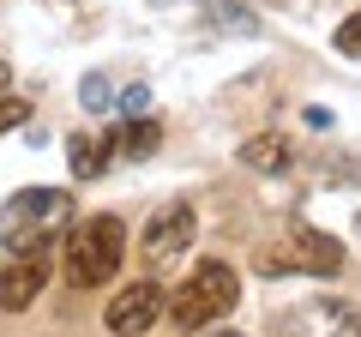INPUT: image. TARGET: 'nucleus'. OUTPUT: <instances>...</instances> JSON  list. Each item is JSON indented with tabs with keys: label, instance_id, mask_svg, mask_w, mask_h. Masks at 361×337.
Listing matches in <instances>:
<instances>
[{
	"label": "nucleus",
	"instance_id": "obj_16",
	"mask_svg": "<svg viewBox=\"0 0 361 337\" xmlns=\"http://www.w3.org/2000/svg\"><path fill=\"white\" fill-rule=\"evenodd\" d=\"M6 91H13V66L0 61V97H6Z\"/></svg>",
	"mask_w": 361,
	"mask_h": 337
},
{
	"label": "nucleus",
	"instance_id": "obj_9",
	"mask_svg": "<svg viewBox=\"0 0 361 337\" xmlns=\"http://www.w3.org/2000/svg\"><path fill=\"white\" fill-rule=\"evenodd\" d=\"M289 163H295L289 133H253L241 145V168H253V175H289Z\"/></svg>",
	"mask_w": 361,
	"mask_h": 337
},
{
	"label": "nucleus",
	"instance_id": "obj_6",
	"mask_svg": "<svg viewBox=\"0 0 361 337\" xmlns=\"http://www.w3.org/2000/svg\"><path fill=\"white\" fill-rule=\"evenodd\" d=\"M289 253H295V271L307 277H337L343 271V241L313 223H289Z\"/></svg>",
	"mask_w": 361,
	"mask_h": 337
},
{
	"label": "nucleus",
	"instance_id": "obj_2",
	"mask_svg": "<svg viewBox=\"0 0 361 337\" xmlns=\"http://www.w3.org/2000/svg\"><path fill=\"white\" fill-rule=\"evenodd\" d=\"M235 301H241V277H235V265L199 259L193 271H187V283L169 295V313H163V319L175 325V331H205L211 319L235 313Z\"/></svg>",
	"mask_w": 361,
	"mask_h": 337
},
{
	"label": "nucleus",
	"instance_id": "obj_4",
	"mask_svg": "<svg viewBox=\"0 0 361 337\" xmlns=\"http://www.w3.org/2000/svg\"><path fill=\"white\" fill-rule=\"evenodd\" d=\"M169 313V295H163V283L157 277H139V283H127V289H115V301L103 307V325L115 337H145L157 319Z\"/></svg>",
	"mask_w": 361,
	"mask_h": 337
},
{
	"label": "nucleus",
	"instance_id": "obj_8",
	"mask_svg": "<svg viewBox=\"0 0 361 337\" xmlns=\"http://www.w3.org/2000/svg\"><path fill=\"white\" fill-rule=\"evenodd\" d=\"M66 157H73V175L78 181H97L109 168V157H121L115 151V127H103V133H73L66 139Z\"/></svg>",
	"mask_w": 361,
	"mask_h": 337
},
{
	"label": "nucleus",
	"instance_id": "obj_12",
	"mask_svg": "<svg viewBox=\"0 0 361 337\" xmlns=\"http://www.w3.org/2000/svg\"><path fill=\"white\" fill-rule=\"evenodd\" d=\"M325 325H331L337 337H361V307H349V301H325Z\"/></svg>",
	"mask_w": 361,
	"mask_h": 337
},
{
	"label": "nucleus",
	"instance_id": "obj_15",
	"mask_svg": "<svg viewBox=\"0 0 361 337\" xmlns=\"http://www.w3.org/2000/svg\"><path fill=\"white\" fill-rule=\"evenodd\" d=\"M121 109H127V115H145V109H151V91H145V85H127V91H121Z\"/></svg>",
	"mask_w": 361,
	"mask_h": 337
},
{
	"label": "nucleus",
	"instance_id": "obj_14",
	"mask_svg": "<svg viewBox=\"0 0 361 337\" xmlns=\"http://www.w3.org/2000/svg\"><path fill=\"white\" fill-rule=\"evenodd\" d=\"M25 121H30V103H25V97H13V91H6V97H0V133L25 127Z\"/></svg>",
	"mask_w": 361,
	"mask_h": 337
},
{
	"label": "nucleus",
	"instance_id": "obj_7",
	"mask_svg": "<svg viewBox=\"0 0 361 337\" xmlns=\"http://www.w3.org/2000/svg\"><path fill=\"white\" fill-rule=\"evenodd\" d=\"M42 283H49V253H37V259H6L0 265V313H25L42 295Z\"/></svg>",
	"mask_w": 361,
	"mask_h": 337
},
{
	"label": "nucleus",
	"instance_id": "obj_17",
	"mask_svg": "<svg viewBox=\"0 0 361 337\" xmlns=\"http://www.w3.org/2000/svg\"><path fill=\"white\" fill-rule=\"evenodd\" d=\"M211 337H247V331H229V325H217V331H211Z\"/></svg>",
	"mask_w": 361,
	"mask_h": 337
},
{
	"label": "nucleus",
	"instance_id": "obj_11",
	"mask_svg": "<svg viewBox=\"0 0 361 337\" xmlns=\"http://www.w3.org/2000/svg\"><path fill=\"white\" fill-rule=\"evenodd\" d=\"M78 103H85L90 115H109V109H115V85H109L103 73H85V85H78Z\"/></svg>",
	"mask_w": 361,
	"mask_h": 337
},
{
	"label": "nucleus",
	"instance_id": "obj_1",
	"mask_svg": "<svg viewBox=\"0 0 361 337\" xmlns=\"http://www.w3.org/2000/svg\"><path fill=\"white\" fill-rule=\"evenodd\" d=\"M127 259V223L115 211H97V217H78L66 229V253H61V271L73 289H97L121 271Z\"/></svg>",
	"mask_w": 361,
	"mask_h": 337
},
{
	"label": "nucleus",
	"instance_id": "obj_13",
	"mask_svg": "<svg viewBox=\"0 0 361 337\" xmlns=\"http://www.w3.org/2000/svg\"><path fill=\"white\" fill-rule=\"evenodd\" d=\"M331 42H337V54H343V61H361V13H349L343 25L331 30Z\"/></svg>",
	"mask_w": 361,
	"mask_h": 337
},
{
	"label": "nucleus",
	"instance_id": "obj_3",
	"mask_svg": "<svg viewBox=\"0 0 361 337\" xmlns=\"http://www.w3.org/2000/svg\"><path fill=\"white\" fill-rule=\"evenodd\" d=\"M73 223V193L66 187H18L0 211V229H42V235H61Z\"/></svg>",
	"mask_w": 361,
	"mask_h": 337
},
{
	"label": "nucleus",
	"instance_id": "obj_5",
	"mask_svg": "<svg viewBox=\"0 0 361 337\" xmlns=\"http://www.w3.org/2000/svg\"><path fill=\"white\" fill-rule=\"evenodd\" d=\"M199 235V211L193 205H169L151 217V229H145V265H175L187 247H193Z\"/></svg>",
	"mask_w": 361,
	"mask_h": 337
},
{
	"label": "nucleus",
	"instance_id": "obj_10",
	"mask_svg": "<svg viewBox=\"0 0 361 337\" xmlns=\"http://www.w3.org/2000/svg\"><path fill=\"white\" fill-rule=\"evenodd\" d=\"M157 145H163V121H151V115H133V121H121V127H115V151L133 157V163L151 157Z\"/></svg>",
	"mask_w": 361,
	"mask_h": 337
}]
</instances>
